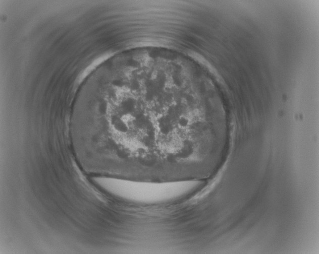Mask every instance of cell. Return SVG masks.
Masks as SVG:
<instances>
[{
    "instance_id": "cell-1",
    "label": "cell",
    "mask_w": 319,
    "mask_h": 254,
    "mask_svg": "<svg viewBox=\"0 0 319 254\" xmlns=\"http://www.w3.org/2000/svg\"><path fill=\"white\" fill-rule=\"evenodd\" d=\"M175 78L127 68L110 83L87 132L120 174L171 178L188 172L202 158L210 123L200 109L188 105L183 83Z\"/></svg>"
}]
</instances>
